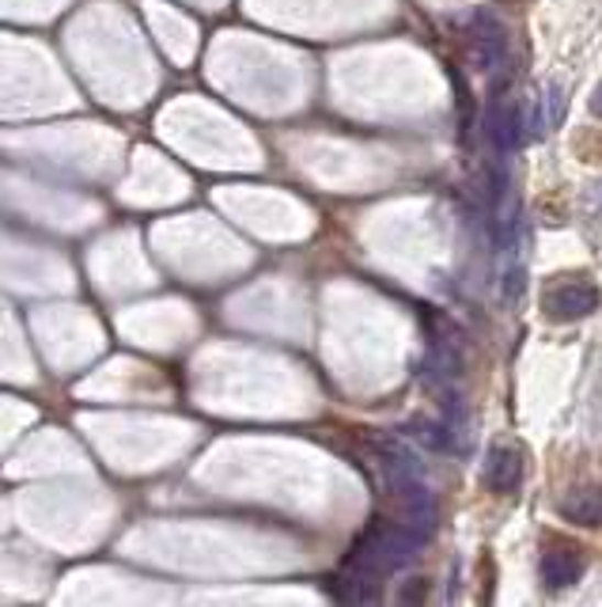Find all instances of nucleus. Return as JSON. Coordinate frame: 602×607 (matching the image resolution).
I'll return each instance as SVG.
<instances>
[{
    "mask_svg": "<svg viewBox=\"0 0 602 607\" xmlns=\"http://www.w3.org/2000/svg\"><path fill=\"white\" fill-rule=\"evenodd\" d=\"M420 551V540L409 532V528H402L398 520H372L368 524V532L360 535L357 543H352L346 566H357L364 570V574L372 577H383V574H394V570L409 566L413 559H417Z\"/></svg>",
    "mask_w": 602,
    "mask_h": 607,
    "instance_id": "1",
    "label": "nucleus"
},
{
    "mask_svg": "<svg viewBox=\"0 0 602 607\" xmlns=\"http://www.w3.org/2000/svg\"><path fill=\"white\" fill-rule=\"evenodd\" d=\"M595 307H599V289L583 278H565V281H557V285H549V293H546V315L557 323L588 319Z\"/></svg>",
    "mask_w": 602,
    "mask_h": 607,
    "instance_id": "2",
    "label": "nucleus"
},
{
    "mask_svg": "<svg viewBox=\"0 0 602 607\" xmlns=\"http://www.w3.org/2000/svg\"><path fill=\"white\" fill-rule=\"evenodd\" d=\"M561 517L576 524H602V486H580L561 501Z\"/></svg>",
    "mask_w": 602,
    "mask_h": 607,
    "instance_id": "6",
    "label": "nucleus"
},
{
    "mask_svg": "<svg viewBox=\"0 0 602 607\" xmlns=\"http://www.w3.org/2000/svg\"><path fill=\"white\" fill-rule=\"evenodd\" d=\"M523 475H527V459H523L519 448H512V444H496L493 452H489L485 459V486L493 494H515L523 486Z\"/></svg>",
    "mask_w": 602,
    "mask_h": 607,
    "instance_id": "4",
    "label": "nucleus"
},
{
    "mask_svg": "<svg viewBox=\"0 0 602 607\" xmlns=\"http://www.w3.org/2000/svg\"><path fill=\"white\" fill-rule=\"evenodd\" d=\"M425 596H428V585H425V581H413V585L398 596V600H402V604H417V600H425Z\"/></svg>",
    "mask_w": 602,
    "mask_h": 607,
    "instance_id": "7",
    "label": "nucleus"
},
{
    "mask_svg": "<svg viewBox=\"0 0 602 607\" xmlns=\"http://www.w3.org/2000/svg\"><path fill=\"white\" fill-rule=\"evenodd\" d=\"M470 54H474L478 68H496L507 62V31L493 12H474L470 15Z\"/></svg>",
    "mask_w": 602,
    "mask_h": 607,
    "instance_id": "3",
    "label": "nucleus"
},
{
    "mask_svg": "<svg viewBox=\"0 0 602 607\" xmlns=\"http://www.w3.org/2000/svg\"><path fill=\"white\" fill-rule=\"evenodd\" d=\"M591 115H599V118H602V84L595 88V96H591Z\"/></svg>",
    "mask_w": 602,
    "mask_h": 607,
    "instance_id": "8",
    "label": "nucleus"
},
{
    "mask_svg": "<svg viewBox=\"0 0 602 607\" xmlns=\"http://www.w3.org/2000/svg\"><path fill=\"white\" fill-rule=\"evenodd\" d=\"M583 551L576 543H554L546 546V554H541V581H546V588H569L576 581L583 577Z\"/></svg>",
    "mask_w": 602,
    "mask_h": 607,
    "instance_id": "5",
    "label": "nucleus"
},
{
    "mask_svg": "<svg viewBox=\"0 0 602 607\" xmlns=\"http://www.w3.org/2000/svg\"><path fill=\"white\" fill-rule=\"evenodd\" d=\"M501 4H507V8H519V4H523V0H501Z\"/></svg>",
    "mask_w": 602,
    "mask_h": 607,
    "instance_id": "9",
    "label": "nucleus"
}]
</instances>
